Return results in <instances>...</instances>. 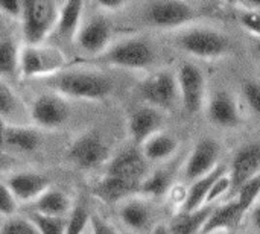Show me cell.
Masks as SVG:
<instances>
[{
    "mask_svg": "<svg viewBox=\"0 0 260 234\" xmlns=\"http://www.w3.org/2000/svg\"><path fill=\"white\" fill-rule=\"evenodd\" d=\"M66 158L79 169L91 171L101 168L110 160V146L99 131L88 129L70 142L66 151Z\"/></svg>",
    "mask_w": 260,
    "mask_h": 234,
    "instance_id": "cell-6",
    "label": "cell"
},
{
    "mask_svg": "<svg viewBox=\"0 0 260 234\" xmlns=\"http://www.w3.org/2000/svg\"><path fill=\"white\" fill-rule=\"evenodd\" d=\"M242 93L244 99L248 105V108L260 116V81L256 79H247L242 84Z\"/></svg>",
    "mask_w": 260,
    "mask_h": 234,
    "instance_id": "cell-34",
    "label": "cell"
},
{
    "mask_svg": "<svg viewBox=\"0 0 260 234\" xmlns=\"http://www.w3.org/2000/svg\"><path fill=\"white\" fill-rule=\"evenodd\" d=\"M171 184H172V174L166 169H158L145 177V180L140 184L139 195L145 198L161 196L171 189Z\"/></svg>",
    "mask_w": 260,
    "mask_h": 234,
    "instance_id": "cell-29",
    "label": "cell"
},
{
    "mask_svg": "<svg viewBox=\"0 0 260 234\" xmlns=\"http://www.w3.org/2000/svg\"><path fill=\"white\" fill-rule=\"evenodd\" d=\"M146 161H165L169 160L178 149V140L168 132H157L140 148Z\"/></svg>",
    "mask_w": 260,
    "mask_h": 234,
    "instance_id": "cell-27",
    "label": "cell"
},
{
    "mask_svg": "<svg viewBox=\"0 0 260 234\" xmlns=\"http://www.w3.org/2000/svg\"><path fill=\"white\" fill-rule=\"evenodd\" d=\"M18 199V203L32 204L37 201L52 184L47 175L41 172L23 171L11 174L9 177L3 178L2 181Z\"/></svg>",
    "mask_w": 260,
    "mask_h": 234,
    "instance_id": "cell-16",
    "label": "cell"
},
{
    "mask_svg": "<svg viewBox=\"0 0 260 234\" xmlns=\"http://www.w3.org/2000/svg\"><path fill=\"white\" fill-rule=\"evenodd\" d=\"M99 9H102L104 12H116L117 9H123L125 8V2H120V0H101L96 3Z\"/></svg>",
    "mask_w": 260,
    "mask_h": 234,
    "instance_id": "cell-40",
    "label": "cell"
},
{
    "mask_svg": "<svg viewBox=\"0 0 260 234\" xmlns=\"http://www.w3.org/2000/svg\"><path fill=\"white\" fill-rule=\"evenodd\" d=\"M239 23L256 38H260V11H239Z\"/></svg>",
    "mask_w": 260,
    "mask_h": 234,
    "instance_id": "cell-36",
    "label": "cell"
},
{
    "mask_svg": "<svg viewBox=\"0 0 260 234\" xmlns=\"http://www.w3.org/2000/svg\"><path fill=\"white\" fill-rule=\"evenodd\" d=\"M85 234H91V233H90V230H88V233H85Z\"/></svg>",
    "mask_w": 260,
    "mask_h": 234,
    "instance_id": "cell-43",
    "label": "cell"
},
{
    "mask_svg": "<svg viewBox=\"0 0 260 234\" xmlns=\"http://www.w3.org/2000/svg\"><path fill=\"white\" fill-rule=\"evenodd\" d=\"M66 58L56 47L23 46L20 58V73L24 78H49L64 70Z\"/></svg>",
    "mask_w": 260,
    "mask_h": 234,
    "instance_id": "cell-8",
    "label": "cell"
},
{
    "mask_svg": "<svg viewBox=\"0 0 260 234\" xmlns=\"http://www.w3.org/2000/svg\"><path fill=\"white\" fill-rule=\"evenodd\" d=\"M18 199L14 196V193L2 183V201H0V213L2 218H9L17 215V207H18Z\"/></svg>",
    "mask_w": 260,
    "mask_h": 234,
    "instance_id": "cell-37",
    "label": "cell"
},
{
    "mask_svg": "<svg viewBox=\"0 0 260 234\" xmlns=\"http://www.w3.org/2000/svg\"><path fill=\"white\" fill-rule=\"evenodd\" d=\"M251 219H253L254 228H257L260 231V201L254 206V209L251 210Z\"/></svg>",
    "mask_w": 260,
    "mask_h": 234,
    "instance_id": "cell-41",
    "label": "cell"
},
{
    "mask_svg": "<svg viewBox=\"0 0 260 234\" xmlns=\"http://www.w3.org/2000/svg\"><path fill=\"white\" fill-rule=\"evenodd\" d=\"M30 120L40 128L56 129L70 119L72 110L67 97L58 93H43L30 105Z\"/></svg>",
    "mask_w": 260,
    "mask_h": 234,
    "instance_id": "cell-10",
    "label": "cell"
},
{
    "mask_svg": "<svg viewBox=\"0 0 260 234\" xmlns=\"http://www.w3.org/2000/svg\"><path fill=\"white\" fill-rule=\"evenodd\" d=\"M128 134L137 148H142L152 136L160 132L163 125V111L142 104L136 107L128 116Z\"/></svg>",
    "mask_w": 260,
    "mask_h": 234,
    "instance_id": "cell-14",
    "label": "cell"
},
{
    "mask_svg": "<svg viewBox=\"0 0 260 234\" xmlns=\"http://www.w3.org/2000/svg\"><path fill=\"white\" fill-rule=\"evenodd\" d=\"M241 218L242 216H241L236 199L222 206H216L201 234L227 233L236 227Z\"/></svg>",
    "mask_w": 260,
    "mask_h": 234,
    "instance_id": "cell-26",
    "label": "cell"
},
{
    "mask_svg": "<svg viewBox=\"0 0 260 234\" xmlns=\"http://www.w3.org/2000/svg\"><path fill=\"white\" fill-rule=\"evenodd\" d=\"M200 5L192 2L155 0L143 5V20L160 29H184L200 15Z\"/></svg>",
    "mask_w": 260,
    "mask_h": 234,
    "instance_id": "cell-5",
    "label": "cell"
},
{
    "mask_svg": "<svg viewBox=\"0 0 260 234\" xmlns=\"http://www.w3.org/2000/svg\"><path fill=\"white\" fill-rule=\"evenodd\" d=\"M219 154H221V146L215 139L204 137L201 139L195 148L192 149L190 155L186 160L184 164V178L187 181H197L210 172H213L219 164Z\"/></svg>",
    "mask_w": 260,
    "mask_h": 234,
    "instance_id": "cell-12",
    "label": "cell"
},
{
    "mask_svg": "<svg viewBox=\"0 0 260 234\" xmlns=\"http://www.w3.org/2000/svg\"><path fill=\"white\" fill-rule=\"evenodd\" d=\"M254 52H256L257 58L260 59V38H256V40H254Z\"/></svg>",
    "mask_w": 260,
    "mask_h": 234,
    "instance_id": "cell-42",
    "label": "cell"
},
{
    "mask_svg": "<svg viewBox=\"0 0 260 234\" xmlns=\"http://www.w3.org/2000/svg\"><path fill=\"white\" fill-rule=\"evenodd\" d=\"M84 8L82 2H66L61 5L59 20L55 29V34L61 41L75 43L78 32L84 23Z\"/></svg>",
    "mask_w": 260,
    "mask_h": 234,
    "instance_id": "cell-22",
    "label": "cell"
},
{
    "mask_svg": "<svg viewBox=\"0 0 260 234\" xmlns=\"http://www.w3.org/2000/svg\"><path fill=\"white\" fill-rule=\"evenodd\" d=\"M24 9V2H2L0 11L3 18L9 20H21Z\"/></svg>",
    "mask_w": 260,
    "mask_h": 234,
    "instance_id": "cell-39",
    "label": "cell"
},
{
    "mask_svg": "<svg viewBox=\"0 0 260 234\" xmlns=\"http://www.w3.org/2000/svg\"><path fill=\"white\" fill-rule=\"evenodd\" d=\"M0 116L5 125H26L24 117L30 119V111L26 110L9 82L3 79L0 82Z\"/></svg>",
    "mask_w": 260,
    "mask_h": 234,
    "instance_id": "cell-25",
    "label": "cell"
},
{
    "mask_svg": "<svg viewBox=\"0 0 260 234\" xmlns=\"http://www.w3.org/2000/svg\"><path fill=\"white\" fill-rule=\"evenodd\" d=\"M20 58L21 49L17 44L14 34L2 24L0 29V72L2 79H14L20 73Z\"/></svg>",
    "mask_w": 260,
    "mask_h": 234,
    "instance_id": "cell-24",
    "label": "cell"
},
{
    "mask_svg": "<svg viewBox=\"0 0 260 234\" xmlns=\"http://www.w3.org/2000/svg\"><path fill=\"white\" fill-rule=\"evenodd\" d=\"M216 206H206L192 213H180L172 222L169 234H201Z\"/></svg>",
    "mask_w": 260,
    "mask_h": 234,
    "instance_id": "cell-28",
    "label": "cell"
},
{
    "mask_svg": "<svg viewBox=\"0 0 260 234\" xmlns=\"http://www.w3.org/2000/svg\"><path fill=\"white\" fill-rule=\"evenodd\" d=\"M117 216L122 224L134 234H149L154 228L155 216L149 201L136 195L117 206Z\"/></svg>",
    "mask_w": 260,
    "mask_h": 234,
    "instance_id": "cell-13",
    "label": "cell"
},
{
    "mask_svg": "<svg viewBox=\"0 0 260 234\" xmlns=\"http://www.w3.org/2000/svg\"><path fill=\"white\" fill-rule=\"evenodd\" d=\"M90 233L91 234H120L119 230L108 222L107 219H104L101 215H91L90 219Z\"/></svg>",
    "mask_w": 260,
    "mask_h": 234,
    "instance_id": "cell-38",
    "label": "cell"
},
{
    "mask_svg": "<svg viewBox=\"0 0 260 234\" xmlns=\"http://www.w3.org/2000/svg\"><path fill=\"white\" fill-rule=\"evenodd\" d=\"M229 174L232 178L230 195H236L244 184L260 175V142L244 145L235 154Z\"/></svg>",
    "mask_w": 260,
    "mask_h": 234,
    "instance_id": "cell-15",
    "label": "cell"
},
{
    "mask_svg": "<svg viewBox=\"0 0 260 234\" xmlns=\"http://www.w3.org/2000/svg\"><path fill=\"white\" fill-rule=\"evenodd\" d=\"M139 184L128 183L125 180L104 175L94 186H93V195L99 198L105 204H116L119 206L125 199L139 195Z\"/></svg>",
    "mask_w": 260,
    "mask_h": 234,
    "instance_id": "cell-20",
    "label": "cell"
},
{
    "mask_svg": "<svg viewBox=\"0 0 260 234\" xmlns=\"http://www.w3.org/2000/svg\"><path fill=\"white\" fill-rule=\"evenodd\" d=\"M180 101L189 114L200 113L207 102V82L204 72L193 62H183L177 70Z\"/></svg>",
    "mask_w": 260,
    "mask_h": 234,
    "instance_id": "cell-9",
    "label": "cell"
},
{
    "mask_svg": "<svg viewBox=\"0 0 260 234\" xmlns=\"http://www.w3.org/2000/svg\"><path fill=\"white\" fill-rule=\"evenodd\" d=\"M260 196V175L256 178H253L251 181H248L247 184H244L239 192L236 193V203L241 212V216L244 218V215H247L248 212H251L257 203Z\"/></svg>",
    "mask_w": 260,
    "mask_h": 234,
    "instance_id": "cell-30",
    "label": "cell"
},
{
    "mask_svg": "<svg viewBox=\"0 0 260 234\" xmlns=\"http://www.w3.org/2000/svg\"><path fill=\"white\" fill-rule=\"evenodd\" d=\"M207 116L209 120L221 128H235L242 122L241 110L229 90H216L209 96L207 101Z\"/></svg>",
    "mask_w": 260,
    "mask_h": 234,
    "instance_id": "cell-18",
    "label": "cell"
},
{
    "mask_svg": "<svg viewBox=\"0 0 260 234\" xmlns=\"http://www.w3.org/2000/svg\"><path fill=\"white\" fill-rule=\"evenodd\" d=\"M175 43L186 53L201 59H218L232 52L229 37L218 29L207 26L184 27L178 32Z\"/></svg>",
    "mask_w": 260,
    "mask_h": 234,
    "instance_id": "cell-3",
    "label": "cell"
},
{
    "mask_svg": "<svg viewBox=\"0 0 260 234\" xmlns=\"http://www.w3.org/2000/svg\"><path fill=\"white\" fill-rule=\"evenodd\" d=\"M46 81L55 93L84 101H104L114 88L113 79L94 69H64L46 78Z\"/></svg>",
    "mask_w": 260,
    "mask_h": 234,
    "instance_id": "cell-1",
    "label": "cell"
},
{
    "mask_svg": "<svg viewBox=\"0 0 260 234\" xmlns=\"http://www.w3.org/2000/svg\"><path fill=\"white\" fill-rule=\"evenodd\" d=\"M99 58L114 67L128 70H148L155 64L157 49L149 38L131 35L114 41L111 47Z\"/></svg>",
    "mask_w": 260,
    "mask_h": 234,
    "instance_id": "cell-2",
    "label": "cell"
},
{
    "mask_svg": "<svg viewBox=\"0 0 260 234\" xmlns=\"http://www.w3.org/2000/svg\"><path fill=\"white\" fill-rule=\"evenodd\" d=\"M227 171L225 166L219 164L213 172H210L209 175L193 181L189 187V190L186 192V196L183 199V204H181V210L180 213H192V212H197L203 207H206V203H207V196H209V192L212 189V186L215 184V181L224 175Z\"/></svg>",
    "mask_w": 260,
    "mask_h": 234,
    "instance_id": "cell-21",
    "label": "cell"
},
{
    "mask_svg": "<svg viewBox=\"0 0 260 234\" xmlns=\"http://www.w3.org/2000/svg\"><path fill=\"white\" fill-rule=\"evenodd\" d=\"M0 234H40V231L29 216L14 215L9 218H2Z\"/></svg>",
    "mask_w": 260,
    "mask_h": 234,
    "instance_id": "cell-32",
    "label": "cell"
},
{
    "mask_svg": "<svg viewBox=\"0 0 260 234\" xmlns=\"http://www.w3.org/2000/svg\"><path fill=\"white\" fill-rule=\"evenodd\" d=\"M5 149L15 152H34L41 145V134L29 125H2Z\"/></svg>",
    "mask_w": 260,
    "mask_h": 234,
    "instance_id": "cell-19",
    "label": "cell"
},
{
    "mask_svg": "<svg viewBox=\"0 0 260 234\" xmlns=\"http://www.w3.org/2000/svg\"><path fill=\"white\" fill-rule=\"evenodd\" d=\"M227 193H232V178L229 172H225L215 181V184L212 186L209 192L206 206H216V203Z\"/></svg>",
    "mask_w": 260,
    "mask_h": 234,
    "instance_id": "cell-35",
    "label": "cell"
},
{
    "mask_svg": "<svg viewBox=\"0 0 260 234\" xmlns=\"http://www.w3.org/2000/svg\"><path fill=\"white\" fill-rule=\"evenodd\" d=\"M146 163L148 161L143 157L142 149L133 146L129 149H123L114 158H111L105 175L116 177V178H120L128 183H134V184L140 186L142 181L145 180V177L148 175Z\"/></svg>",
    "mask_w": 260,
    "mask_h": 234,
    "instance_id": "cell-17",
    "label": "cell"
},
{
    "mask_svg": "<svg viewBox=\"0 0 260 234\" xmlns=\"http://www.w3.org/2000/svg\"><path fill=\"white\" fill-rule=\"evenodd\" d=\"M61 5L50 0L24 2L21 24H23V40L26 46H43L47 37L55 32Z\"/></svg>",
    "mask_w": 260,
    "mask_h": 234,
    "instance_id": "cell-4",
    "label": "cell"
},
{
    "mask_svg": "<svg viewBox=\"0 0 260 234\" xmlns=\"http://www.w3.org/2000/svg\"><path fill=\"white\" fill-rule=\"evenodd\" d=\"M139 94L143 104L160 111L172 110L180 99V87L177 72L168 69L157 70L139 84Z\"/></svg>",
    "mask_w": 260,
    "mask_h": 234,
    "instance_id": "cell-7",
    "label": "cell"
},
{
    "mask_svg": "<svg viewBox=\"0 0 260 234\" xmlns=\"http://www.w3.org/2000/svg\"><path fill=\"white\" fill-rule=\"evenodd\" d=\"M76 46L90 56H102L113 44V26L104 15H93L84 20L78 37Z\"/></svg>",
    "mask_w": 260,
    "mask_h": 234,
    "instance_id": "cell-11",
    "label": "cell"
},
{
    "mask_svg": "<svg viewBox=\"0 0 260 234\" xmlns=\"http://www.w3.org/2000/svg\"><path fill=\"white\" fill-rule=\"evenodd\" d=\"M30 206H32V212L46 216H55V218H66L67 215L70 216V213L75 209L70 196L64 190L53 186H50Z\"/></svg>",
    "mask_w": 260,
    "mask_h": 234,
    "instance_id": "cell-23",
    "label": "cell"
},
{
    "mask_svg": "<svg viewBox=\"0 0 260 234\" xmlns=\"http://www.w3.org/2000/svg\"><path fill=\"white\" fill-rule=\"evenodd\" d=\"M29 219L37 225L40 234H66L69 218L46 216L35 212H29Z\"/></svg>",
    "mask_w": 260,
    "mask_h": 234,
    "instance_id": "cell-31",
    "label": "cell"
},
{
    "mask_svg": "<svg viewBox=\"0 0 260 234\" xmlns=\"http://www.w3.org/2000/svg\"><path fill=\"white\" fill-rule=\"evenodd\" d=\"M90 219L91 215L88 210L82 204H78L69 216L66 234H85L90 230Z\"/></svg>",
    "mask_w": 260,
    "mask_h": 234,
    "instance_id": "cell-33",
    "label": "cell"
}]
</instances>
